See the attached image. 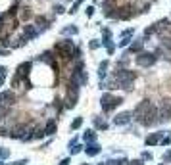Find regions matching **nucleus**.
Returning <instances> with one entry per match:
<instances>
[{
    "instance_id": "nucleus-1",
    "label": "nucleus",
    "mask_w": 171,
    "mask_h": 165,
    "mask_svg": "<svg viewBox=\"0 0 171 165\" xmlns=\"http://www.w3.org/2000/svg\"><path fill=\"white\" fill-rule=\"evenodd\" d=\"M10 138H17V140H23V142H29L35 138V127L29 125V123H19L16 127L10 129V133H8Z\"/></svg>"
},
{
    "instance_id": "nucleus-2",
    "label": "nucleus",
    "mask_w": 171,
    "mask_h": 165,
    "mask_svg": "<svg viewBox=\"0 0 171 165\" xmlns=\"http://www.w3.org/2000/svg\"><path fill=\"white\" fill-rule=\"evenodd\" d=\"M116 79H117V83H119V89L131 90V89H133V81L136 79V73L123 67V69H117V71H116Z\"/></svg>"
},
{
    "instance_id": "nucleus-3",
    "label": "nucleus",
    "mask_w": 171,
    "mask_h": 165,
    "mask_svg": "<svg viewBox=\"0 0 171 165\" xmlns=\"http://www.w3.org/2000/svg\"><path fill=\"white\" fill-rule=\"evenodd\" d=\"M56 50L60 52V56L64 58V60H69V58H73V52H75V42L71 40V39H64V40H58L56 42V46H54Z\"/></svg>"
},
{
    "instance_id": "nucleus-4",
    "label": "nucleus",
    "mask_w": 171,
    "mask_h": 165,
    "mask_svg": "<svg viewBox=\"0 0 171 165\" xmlns=\"http://www.w3.org/2000/svg\"><path fill=\"white\" fill-rule=\"evenodd\" d=\"M121 104H123V98H113L110 92H104L102 98H100V106H102L104 112H112V109H116Z\"/></svg>"
},
{
    "instance_id": "nucleus-5",
    "label": "nucleus",
    "mask_w": 171,
    "mask_h": 165,
    "mask_svg": "<svg viewBox=\"0 0 171 165\" xmlns=\"http://www.w3.org/2000/svg\"><path fill=\"white\" fill-rule=\"evenodd\" d=\"M29 71H31V62L19 63V65H17V69H16V75L12 77V86H17L19 81H25L27 77H29Z\"/></svg>"
},
{
    "instance_id": "nucleus-6",
    "label": "nucleus",
    "mask_w": 171,
    "mask_h": 165,
    "mask_svg": "<svg viewBox=\"0 0 171 165\" xmlns=\"http://www.w3.org/2000/svg\"><path fill=\"white\" fill-rule=\"evenodd\" d=\"M158 123H159V108L152 106V108L144 113V117L140 119V125H144V127H154V125H158Z\"/></svg>"
},
{
    "instance_id": "nucleus-7",
    "label": "nucleus",
    "mask_w": 171,
    "mask_h": 165,
    "mask_svg": "<svg viewBox=\"0 0 171 165\" xmlns=\"http://www.w3.org/2000/svg\"><path fill=\"white\" fill-rule=\"evenodd\" d=\"M158 56L156 52H139L136 54V65H140V67H152V65L156 63Z\"/></svg>"
},
{
    "instance_id": "nucleus-8",
    "label": "nucleus",
    "mask_w": 171,
    "mask_h": 165,
    "mask_svg": "<svg viewBox=\"0 0 171 165\" xmlns=\"http://www.w3.org/2000/svg\"><path fill=\"white\" fill-rule=\"evenodd\" d=\"M77 98H79V86L75 83L67 85V96H65V108H73L77 104Z\"/></svg>"
},
{
    "instance_id": "nucleus-9",
    "label": "nucleus",
    "mask_w": 171,
    "mask_h": 165,
    "mask_svg": "<svg viewBox=\"0 0 171 165\" xmlns=\"http://www.w3.org/2000/svg\"><path fill=\"white\" fill-rule=\"evenodd\" d=\"M150 108H152V102H150V100H142V102H139V104H136V108H135V112H133L135 119L140 123V119L144 117V113H146Z\"/></svg>"
},
{
    "instance_id": "nucleus-10",
    "label": "nucleus",
    "mask_w": 171,
    "mask_h": 165,
    "mask_svg": "<svg viewBox=\"0 0 171 165\" xmlns=\"http://www.w3.org/2000/svg\"><path fill=\"white\" fill-rule=\"evenodd\" d=\"M133 119H135V117H133V113H131V112H121V113H117L116 117H113V125H117V127H125V125H129Z\"/></svg>"
},
{
    "instance_id": "nucleus-11",
    "label": "nucleus",
    "mask_w": 171,
    "mask_h": 165,
    "mask_svg": "<svg viewBox=\"0 0 171 165\" xmlns=\"http://www.w3.org/2000/svg\"><path fill=\"white\" fill-rule=\"evenodd\" d=\"M16 102V94L14 90H2L0 92V106H4V108H12Z\"/></svg>"
},
{
    "instance_id": "nucleus-12",
    "label": "nucleus",
    "mask_w": 171,
    "mask_h": 165,
    "mask_svg": "<svg viewBox=\"0 0 171 165\" xmlns=\"http://www.w3.org/2000/svg\"><path fill=\"white\" fill-rule=\"evenodd\" d=\"M135 16L133 12V6H121V8H116V16H113V19H131Z\"/></svg>"
},
{
    "instance_id": "nucleus-13",
    "label": "nucleus",
    "mask_w": 171,
    "mask_h": 165,
    "mask_svg": "<svg viewBox=\"0 0 171 165\" xmlns=\"http://www.w3.org/2000/svg\"><path fill=\"white\" fill-rule=\"evenodd\" d=\"M71 83H75L77 86H83V85H87V73L83 71V67L81 69H73V75H71Z\"/></svg>"
},
{
    "instance_id": "nucleus-14",
    "label": "nucleus",
    "mask_w": 171,
    "mask_h": 165,
    "mask_svg": "<svg viewBox=\"0 0 171 165\" xmlns=\"http://www.w3.org/2000/svg\"><path fill=\"white\" fill-rule=\"evenodd\" d=\"M165 31H167V33L171 31V19H167V17H164V19H159L158 23H156V33H158V35H162V37H165Z\"/></svg>"
},
{
    "instance_id": "nucleus-15",
    "label": "nucleus",
    "mask_w": 171,
    "mask_h": 165,
    "mask_svg": "<svg viewBox=\"0 0 171 165\" xmlns=\"http://www.w3.org/2000/svg\"><path fill=\"white\" fill-rule=\"evenodd\" d=\"M39 33H40V29H37V25H23V35H25L29 40L37 39Z\"/></svg>"
},
{
    "instance_id": "nucleus-16",
    "label": "nucleus",
    "mask_w": 171,
    "mask_h": 165,
    "mask_svg": "<svg viewBox=\"0 0 171 165\" xmlns=\"http://www.w3.org/2000/svg\"><path fill=\"white\" fill-rule=\"evenodd\" d=\"M102 152V146L100 144H96V142H88V146L85 148V154L88 158H94V156H98V154Z\"/></svg>"
},
{
    "instance_id": "nucleus-17",
    "label": "nucleus",
    "mask_w": 171,
    "mask_h": 165,
    "mask_svg": "<svg viewBox=\"0 0 171 165\" xmlns=\"http://www.w3.org/2000/svg\"><path fill=\"white\" fill-rule=\"evenodd\" d=\"M162 136H164V131H159V133H152L150 136H146V146H154V144H158L159 140H162Z\"/></svg>"
},
{
    "instance_id": "nucleus-18",
    "label": "nucleus",
    "mask_w": 171,
    "mask_h": 165,
    "mask_svg": "<svg viewBox=\"0 0 171 165\" xmlns=\"http://www.w3.org/2000/svg\"><path fill=\"white\" fill-rule=\"evenodd\" d=\"M165 119H171V104H164L159 108V123Z\"/></svg>"
},
{
    "instance_id": "nucleus-19",
    "label": "nucleus",
    "mask_w": 171,
    "mask_h": 165,
    "mask_svg": "<svg viewBox=\"0 0 171 165\" xmlns=\"http://www.w3.org/2000/svg\"><path fill=\"white\" fill-rule=\"evenodd\" d=\"M142 46H144V39H139L129 46V52L131 54H139V52H142Z\"/></svg>"
},
{
    "instance_id": "nucleus-20",
    "label": "nucleus",
    "mask_w": 171,
    "mask_h": 165,
    "mask_svg": "<svg viewBox=\"0 0 171 165\" xmlns=\"http://www.w3.org/2000/svg\"><path fill=\"white\" fill-rule=\"evenodd\" d=\"M100 89H119V83H117L116 77H113V79L102 81V83H100Z\"/></svg>"
},
{
    "instance_id": "nucleus-21",
    "label": "nucleus",
    "mask_w": 171,
    "mask_h": 165,
    "mask_svg": "<svg viewBox=\"0 0 171 165\" xmlns=\"http://www.w3.org/2000/svg\"><path fill=\"white\" fill-rule=\"evenodd\" d=\"M44 133H46V136H52L56 133V121L54 119L46 121V125H44Z\"/></svg>"
},
{
    "instance_id": "nucleus-22",
    "label": "nucleus",
    "mask_w": 171,
    "mask_h": 165,
    "mask_svg": "<svg viewBox=\"0 0 171 165\" xmlns=\"http://www.w3.org/2000/svg\"><path fill=\"white\" fill-rule=\"evenodd\" d=\"M108 60H104V62H100V65H98V77H100V81H104V77H106V71H108Z\"/></svg>"
},
{
    "instance_id": "nucleus-23",
    "label": "nucleus",
    "mask_w": 171,
    "mask_h": 165,
    "mask_svg": "<svg viewBox=\"0 0 171 165\" xmlns=\"http://www.w3.org/2000/svg\"><path fill=\"white\" fill-rule=\"evenodd\" d=\"M40 60H42V62H46V63H50L52 67H56V62H54V56H52V52H50V50L44 52L42 56H40Z\"/></svg>"
},
{
    "instance_id": "nucleus-24",
    "label": "nucleus",
    "mask_w": 171,
    "mask_h": 165,
    "mask_svg": "<svg viewBox=\"0 0 171 165\" xmlns=\"http://www.w3.org/2000/svg\"><path fill=\"white\" fill-rule=\"evenodd\" d=\"M31 17H33L31 8H29V6H23V8H21V21H29Z\"/></svg>"
},
{
    "instance_id": "nucleus-25",
    "label": "nucleus",
    "mask_w": 171,
    "mask_h": 165,
    "mask_svg": "<svg viewBox=\"0 0 171 165\" xmlns=\"http://www.w3.org/2000/svg\"><path fill=\"white\" fill-rule=\"evenodd\" d=\"M94 127H96L98 131H106V129H108V123H106V121H102L100 117H94Z\"/></svg>"
},
{
    "instance_id": "nucleus-26",
    "label": "nucleus",
    "mask_w": 171,
    "mask_h": 165,
    "mask_svg": "<svg viewBox=\"0 0 171 165\" xmlns=\"http://www.w3.org/2000/svg\"><path fill=\"white\" fill-rule=\"evenodd\" d=\"M154 33H156V23H154V25H148V27L144 29V37H142L144 42L148 40V37H150V35H154Z\"/></svg>"
},
{
    "instance_id": "nucleus-27",
    "label": "nucleus",
    "mask_w": 171,
    "mask_h": 165,
    "mask_svg": "<svg viewBox=\"0 0 171 165\" xmlns=\"http://www.w3.org/2000/svg\"><path fill=\"white\" fill-rule=\"evenodd\" d=\"M83 138H85L87 142H94V140H96V133H94V131H90V129H88L87 133H85V136H83Z\"/></svg>"
},
{
    "instance_id": "nucleus-28",
    "label": "nucleus",
    "mask_w": 171,
    "mask_h": 165,
    "mask_svg": "<svg viewBox=\"0 0 171 165\" xmlns=\"http://www.w3.org/2000/svg\"><path fill=\"white\" fill-rule=\"evenodd\" d=\"M35 21H37V25H39L40 29H42V27H44V29L48 27V25H46V23H48V21H46V17H42V16H37V17H35Z\"/></svg>"
},
{
    "instance_id": "nucleus-29",
    "label": "nucleus",
    "mask_w": 171,
    "mask_h": 165,
    "mask_svg": "<svg viewBox=\"0 0 171 165\" xmlns=\"http://www.w3.org/2000/svg\"><path fill=\"white\" fill-rule=\"evenodd\" d=\"M162 48L171 50V37H162Z\"/></svg>"
},
{
    "instance_id": "nucleus-30",
    "label": "nucleus",
    "mask_w": 171,
    "mask_h": 165,
    "mask_svg": "<svg viewBox=\"0 0 171 165\" xmlns=\"http://www.w3.org/2000/svg\"><path fill=\"white\" fill-rule=\"evenodd\" d=\"M10 115V108H4V106H0V121L6 119Z\"/></svg>"
},
{
    "instance_id": "nucleus-31",
    "label": "nucleus",
    "mask_w": 171,
    "mask_h": 165,
    "mask_svg": "<svg viewBox=\"0 0 171 165\" xmlns=\"http://www.w3.org/2000/svg\"><path fill=\"white\" fill-rule=\"evenodd\" d=\"M81 125H83V117H75V119H73V123H71V129L75 131V129H79Z\"/></svg>"
},
{
    "instance_id": "nucleus-32",
    "label": "nucleus",
    "mask_w": 171,
    "mask_h": 165,
    "mask_svg": "<svg viewBox=\"0 0 171 165\" xmlns=\"http://www.w3.org/2000/svg\"><path fill=\"white\" fill-rule=\"evenodd\" d=\"M10 156V150L8 148H0V159H6Z\"/></svg>"
},
{
    "instance_id": "nucleus-33",
    "label": "nucleus",
    "mask_w": 171,
    "mask_h": 165,
    "mask_svg": "<svg viewBox=\"0 0 171 165\" xmlns=\"http://www.w3.org/2000/svg\"><path fill=\"white\" fill-rule=\"evenodd\" d=\"M81 150H83V146H79V144H75V146H71V148H69V152L73 154V156H75V154H79Z\"/></svg>"
},
{
    "instance_id": "nucleus-34",
    "label": "nucleus",
    "mask_w": 171,
    "mask_h": 165,
    "mask_svg": "<svg viewBox=\"0 0 171 165\" xmlns=\"http://www.w3.org/2000/svg\"><path fill=\"white\" fill-rule=\"evenodd\" d=\"M102 35H104V42H106V40L112 39V31L110 29H104V31H102Z\"/></svg>"
},
{
    "instance_id": "nucleus-35",
    "label": "nucleus",
    "mask_w": 171,
    "mask_h": 165,
    "mask_svg": "<svg viewBox=\"0 0 171 165\" xmlns=\"http://www.w3.org/2000/svg\"><path fill=\"white\" fill-rule=\"evenodd\" d=\"M44 135H46V133H44V127H42V129H37V131H35V138H42Z\"/></svg>"
},
{
    "instance_id": "nucleus-36",
    "label": "nucleus",
    "mask_w": 171,
    "mask_h": 165,
    "mask_svg": "<svg viewBox=\"0 0 171 165\" xmlns=\"http://www.w3.org/2000/svg\"><path fill=\"white\" fill-rule=\"evenodd\" d=\"M88 46H90V50H96V48H100V42L98 40H90Z\"/></svg>"
},
{
    "instance_id": "nucleus-37",
    "label": "nucleus",
    "mask_w": 171,
    "mask_h": 165,
    "mask_svg": "<svg viewBox=\"0 0 171 165\" xmlns=\"http://www.w3.org/2000/svg\"><path fill=\"white\" fill-rule=\"evenodd\" d=\"M169 161H171V150H167L164 154V163H169Z\"/></svg>"
},
{
    "instance_id": "nucleus-38",
    "label": "nucleus",
    "mask_w": 171,
    "mask_h": 165,
    "mask_svg": "<svg viewBox=\"0 0 171 165\" xmlns=\"http://www.w3.org/2000/svg\"><path fill=\"white\" fill-rule=\"evenodd\" d=\"M64 33H65V35H71V33H77V27H65V29H64Z\"/></svg>"
},
{
    "instance_id": "nucleus-39",
    "label": "nucleus",
    "mask_w": 171,
    "mask_h": 165,
    "mask_svg": "<svg viewBox=\"0 0 171 165\" xmlns=\"http://www.w3.org/2000/svg\"><path fill=\"white\" fill-rule=\"evenodd\" d=\"M64 10H65V8H64L62 4H60V6L56 4V6H54V12H56V14H64Z\"/></svg>"
},
{
    "instance_id": "nucleus-40",
    "label": "nucleus",
    "mask_w": 171,
    "mask_h": 165,
    "mask_svg": "<svg viewBox=\"0 0 171 165\" xmlns=\"http://www.w3.org/2000/svg\"><path fill=\"white\" fill-rule=\"evenodd\" d=\"M159 142H162V144H164V146H167V144H169V142H171V138H169V136H162V140H159Z\"/></svg>"
},
{
    "instance_id": "nucleus-41",
    "label": "nucleus",
    "mask_w": 171,
    "mask_h": 165,
    "mask_svg": "<svg viewBox=\"0 0 171 165\" xmlns=\"http://www.w3.org/2000/svg\"><path fill=\"white\" fill-rule=\"evenodd\" d=\"M87 16H88V17H93V16H94V8H93V6H88V8H87Z\"/></svg>"
},
{
    "instance_id": "nucleus-42",
    "label": "nucleus",
    "mask_w": 171,
    "mask_h": 165,
    "mask_svg": "<svg viewBox=\"0 0 171 165\" xmlns=\"http://www.w3.org/2000/svg\"><path fill=\"white\" fill-rule=\"evenodd\" d=\"M142 159H152V154L150 152H144L142 154Z\"/></svg>"
},
{
    "instance_id": "nucleus-43",
    "label": "nucleus",
    "mask_w": 171,
    "mask_h": 165,
    "mask_svg": "<svg viewBox=\"0 0 171 165\" xmlns=\"http://www.w3.org/2000/svg\"><path fill=\"white\" fill-rule=\"evenodd\" d=\"M6 71H8V69L4 67V65H0V77H6Z\"/></svg>"
},
{
    "instance_id": "nucleus-44",
    "label": "nucleus",
    "mask_w": 171,
    "mask_h": 165,
    "mask_svg": "<svg viewBox=\"0 0 171 165\" xmlns=\"http://www.w3.org/2000/svg\"><path fill=\"white\" fill-rule=\"evenodd\" d=\"M119 165H131L129 159H119Z\"/></svg>"
},
{
    "instance_id": "nucleus-45",
    "label": "nucleus",
    "mask_w": 171,
    "mask_h": 165,
    "mask_svg": "<svg viewBox=\"0 0 171 165\" xmlns=\"http://www.w3.org/2000/svg\"><path fill=\"white\" fill-rule=\"evenodd\" d=\"M108 165H119V159H112V161H106Z\"/></svg>"
},
{
    "instance_id": "nucleus-46",
    "label": "nucleus",
    "mask_w": 171,
    "mask_h": 165,
    "mask_svg": "<svg viewBox=\"0 0 171 165\" xmlns=\"http://www.w3.org/2000/svg\"><path fill=\"white\" fill-rule=\"evenodd\" d=\"M131 165H144V163H142V159H135V161H131Z\"/></svg>"
},
{
    "instance_id": "nucleus-47",
    "label": "nucleus",
    "mask_w": 171,
    "mask_h": 165,
    "mask_svg": "<svg viewBox=\"0 0 171 165\" xmlns=\"http://www.w3.org/2000/svg\"><path fill=\"white\" fill-rule=\"evenodd\" d=\"M58 165H69V159H67V158H65V159H62V161H60Z\"/></svg>"
},
{
    "instance_id": "nucleus-48",
    "label": "nucleus",
    "mask_w": 171,
    "mask_h": 165,
    "mask_svg": "<svg viewBox=\"0 0 171 165\" xmlns=\"http://www.w3.org/2000/svg\"><path fill=\"white\" fill-rule=\"evenodd\" d=\"M6 135H8V131L6 129H0V136H6Z\"/></svg>"
},
{
    "instance_id": "nucleus-49",
    "label": "nucleus",
    "mask_w": 171,
    "mask_h": 165,
    "mask_svg": "<svg viewBox=\"0 0 171 165\" xmlns=\"http://www.w3.org/2000/svg\"><path fill=\"white\" fill-rule=\"evenodd\" d=\"M4 85V77H0V86H2Z\"/></svg>"
},
{
    "instance_id": "nucleus-50",
    "label": "nucleus",
    "mask_w": 171,
    "mask_h": 165,
    "mask_svg": "<svg viewBox=\"0 0 171 165\" xmlns=\"http://www.w3.org/2000/svg\"><path fill=\"white\" fill-rule=\"evenodd\" d=\"M98 165H108V163H106V161H104V163H98Z\"/></svg>"
},
{
    "instance_id": "nucleus-51",
    "label": "nucleus",
    "mask_w": 171,
    "mask_h": 165,
    "mask_svg": "<svg viewBox=\"0 0 171 165\" xmlns=\"http://www.w3.org/2000/svg\"><path fill=\"white\" fill-rule=\"evenodd\" d=\"M0 165H4V163H2V159H0Z\"/></svg>"
},
{
    "instance_id": "nucleus-52",
    "label": "nucleus",
    "mask_w": 171,
    "mask_h": 165,
    "mask_svg": "<svg viewBox=\"0 0 171 165\" xmlns=\"http://www.w3.org/2000/svg\"><path fill=\"white\" fill-rule=\"evenodd\" d=\"M152 2H156V0H152Z\"/></svg>"
},
{
    "instance_id": "nucleus-53",
    "label": "nucleus",
    "mask_w": 171,
    "mask_h": 165,
    "mask_svg": "<svg viewBox=\"0 0 171 165\" xmlns=\"http://www.w3.org/2000/svg\"><path fill=\"white\" fill-rule=\"evenodd\" d=\"M162 165H164V163H162Z\"/></svg>"
},
{
    "instance_id": "nucleus-54",
    "label": "nucleus",
    "mask_w": 171,
    "mask_h": 165,
    "mask_svg": "<svg viewBox=\"0 0 171 165\" xmlns=\"http://www.w3.org/2000/svg\"><path fill=\"white\" fill-rule=\"evenodd\" d=\"M85 165H87V163H85Z\"/></svg>"
}]
</instances>
